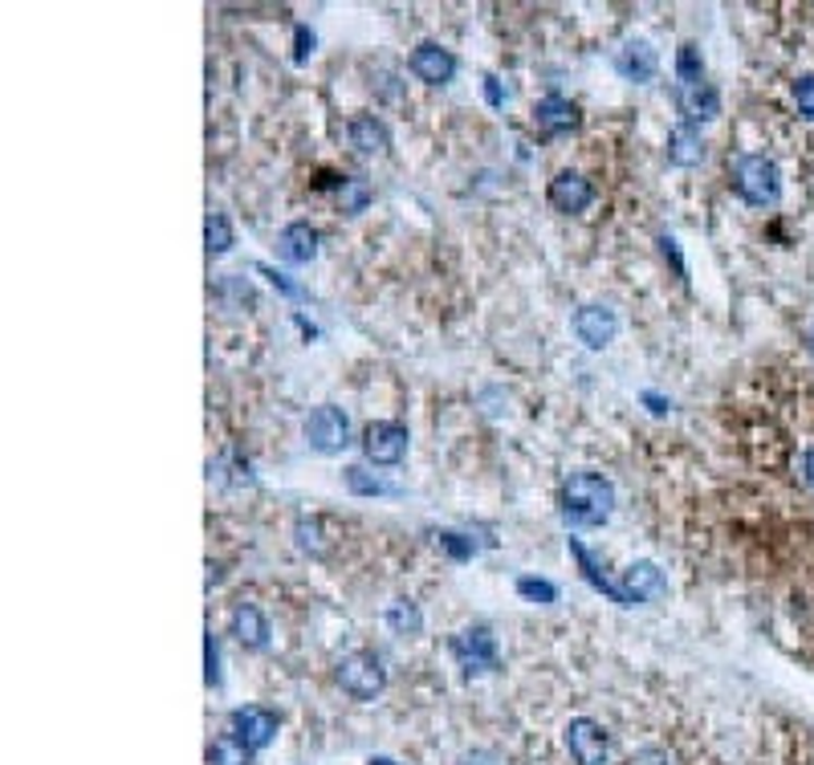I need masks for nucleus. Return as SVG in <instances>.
<instances>
[{"label": "nucleus", "mask_w": 814, "mask_h": 765, "mask_svg": "<svg viewBox=\"0 0 814 765\" xmlns=\"http://www.w3.org/2000/svg\"><path fill=\"white\" fill-rule=\"evenodd\" d=\"M518 595L530 598V603H542V607H550V603H558V586L546 579H518Z\"/></svg>", "instance_id": "30"}, {"label": "nucleus", "mask_w": 814, "mask_h": 765, "mask_svg": "<svg viewBox=\"0 0 814 765\" xmlns=\"http://www.w3.org/2000/svg\"><path fill=\"white\" fill-rule=\"evenodd\" d=\"M644 399H647V403H652V412H656V415H664V412H668V408H672V403H668V399L652 396V391H644Z\"/></svg>", "instance_id": "39"}, {"label": "nucleus", "mask_w": 814, "mask_h": 765, "mask_svg": "<svg viewBox=\"0 0 814 765\" xmlns=\"http://www.w3.org/2000/svg\"><path fill=\"white\" fill-rule=\"evenodd\" d=\"M570 554L579 558V567H583V579L591 582V586H595L599 595H607V598H611V603H619V607H631V603H628V595H623V586H615V582L607 579V574H603V570H599V562L591 558V550H586V546H583V542H579V537H570Z\"/></svg>", "instance_id": "20"}, {"label": "nucleus", "mask_w": 814, "mask_h": 765, "mask_svg": "<svg viewBox=\"0 0 814 765\" xmlns=\"http://www.w3.org/2000/svg\"><path fill=\"white\" fill-rule=\"evenodd\" d=\"M363 457L370 460V464H400L403 457H408V428L403 424H396V420H375V424H367V432H363Z\"/></svg>", "instance_id": "6"}, {"label": "nucleus", "mask_w": 814, "mask_h": 765, "mask_svg": "<svg viewBox=\"0 0 814 765\" xmlns=\"http://www.w3.org/2000/svg\"><path fill=\"white\" fill-rule=\"evenodd\" d=\"M546 199H550V208H558V212H586L591 208V199H595V187H591V180H583L579 171H558L550 180V187H546Z\"/></svg>", "instance_id": "10"}, {"label": "nucleus", "mask_w": 814, "mask_h": 765, "mask_svg": "<svg viewBox=\"0 0 814 765\" xmlns=\"http://www.w3.org/2000/svg\"><path fill=\"white\" fill-rule=\"evenodd\" d=\"M232 733L245 741L248 750H265V745H274L277 737V713H269V708H262V704H245V708H236L229 717Z\"/></svg>", "instance_id": "8"}, {"label": "nucleus", "mask_w": 814, "mask_h": 765, "mask_svg": "<svg viewBox=\"0 0 814 765\" xmlns=\"http://www.w3.org/2000/svg\"><path fill=\"white\" fill-rule=\"evenodd\" d=\"M660 248H664V257H668L672 265H677V274H680V277L689 274V269H684V260H680V248H677V241H672V236H660Z\"/></svg>", "instance_id": "36"}, {"label": "nucleus", "mask_w": 814, "mask_h": 765, "mask_svg": "<svg viewBox=\"0 0 814 765\" xmlns=\"http://www.w3.org/2000/svg\"><path fill=\"white\" fill-rule=\"evenodd\" d=\"M204 664H208V672H204V680H208V684L216 689V684H220V643H216L212 631L204 635Z\"/></svg>", "instance_id": "33"}, {"label": "nucleus", "mask_w": 814, "mask_h": 765, "mask_svg": "<svg viewBox=\"0 0 814 765\" xmlns=\"http://www.w3.org/2000/svg\"><path fill=\"white\" fill-rule=\"evenodd\" d=\"M628 765H677V762H672V753H668V750H656V745H647V750L635 753Z\"/></svg>", "instance_id": "35"}, {"label": "nucleus", "mask_w": 814, "mask_h": 765, "mask_svg": "<svg viewBox=\"0 0 814 765\" xmlns=\"http://www.w3.org/2000/svg\"><path fill=\"white\" fill-rule=\"evenodd\" d=\"M729 175H733V192L745 204H753V208H769V204H778V196H782V175H778V163L769 155L757 151L738 155Z\"/></svg>", "instance_id": "2"}, {"label": "nucleus", "mask_w": 814, "mask_h": 765, "mask_svg": "<svg viewBox=\"0 0 814 765\" xmlns=\"http://www.w3.org/2000/svg\"><path fill=\"white\" fill-rule=\"evenodd\" d=\"M314 53V33H309V25H297L293 29V62L302 65Z\"/></svg>", "instance_id": "34"}, {"label": "nucleus", "mask_w": 814, "mask_h": 765, "mask_svg": "<svg viewBox=\"0 0 814 765\" xmlns=\"http://www.w3.org/2000/svg\"><path fill=\"white\" fill-rule=\"evenodd\" d=\"M705 159V138H701V126L677 123L668 131V163L677 168H696Z\"/></svg>", "instance_id": "17"}, {"label": "nucleus", "mask_w": 814, "mask_h": 765, "mask_svg": "<svg viewBox=\"0 0 814 765\" xmlns=\"http://www.w3.org/2000/svg\"><path fill=\"white\" fill-rule=\"evenodd\" d=\"M347 138H351V147L359 155H379V151H387L391 131H387L375 114H354L351 126H347Z\"/></svg>", "instance_id": "19"}, {"label": "nucleus", "mask_w": 814, "mask_h": 765, "mask_svg": "<svg viewBox=\"0 0 814 765\" xmlns=\"http://www.w3.org/2000/svg\"><path fill=\"white\" fill-rule=\"evenodd\" d=\"M257 274H265V277H269V286H274V290H281V293H285V298H293V302H306V290H302L297 281H290V277H285V274H277L274 265H257Z\"/></svg>", "instance_id": "31"}, {"label": "nucleus", "mask_w": 814, "mask_h": 765, "mask_svg": "<svg viewBox=\"0 0 814 765\" xmlns=\"http://www.w3.org/2000/svg\"><path fill=\"white\" fill-rule=\"evenodd\" d=\"M232 635H236L241 647H248V652H265V647H269V623H265L262 607L241 603V607L232 611Z\"/></svg>", "instance_id": "18"}, {"label": "nucleus", "mask_w": 814, "mask_h": 765, "mask_svg": "<svg viewBox=\"0 0 814 765\" xmlns=\"http://www.w3.org/2000/svg\"><path fill=\"white\" fill-rule=\"evenodd\" d=\"M216 298H220L224 306H253V302H257V293H253V286H248L245 277H224V281H216Z\"/></svg>", "instance_id": "27"}, {"label": "nucleus", "mask_w": 814, "mask_h": 765, "mask_svg": "<svg viewBox=\"0 0 814 765\" xmlns=\"http://www.w3.org/2000/svg\"><path fill=\"white\" fill-rule=\"evenodd\" d=\"M204 241H208V253H229L232 248V224H229V216H220L212 212L208 216V224H204Z\"/></svg>", "instance_id": "28"}, {"label": "nucleus", "mask_w": 814, "mask_h": 765, "mask_svg": "<svg viewBox=\"0 0 814 765\" xmlns=\"http://www.w3.org/2000/svg\"><path fill=\"white\" fill-rule=\"evenodd\" d=\"M806 342H811V354H814V330H811V338H806Z\"/></svg>", "instance_id": "42"}, {"label": "nucleus", "mask_w": 814, "mask_h": 765, "mask_svg": "<svg viewBox=\"0 0 814 765\" xmlns=\"http://www.w3.org/2000/svg\"><path fill=\"white\" fill-rule=\"evenodd\" d=\"M293 537H297V550L309 554V558H323V554H326L323 518H297V525H293Z\"/></svg>", "instance_id": "26"}, {"label": "nucleus", "mask_w": 814, "mask_h": 765, "mask_svg": "<svg viewBox=\"0 0 814 765\" xmlns=\"http://www.w3.org/2000/svg\"><path fill=\"white\" fill-rule=\"evenodd\" d=\"M567 750L574 765H607V729L591 717H574L567 725Z\"/></svg>", "instance_id": "7"}, {"label": "nucleus", "mask_w": 814, "mask_h": 765, "mask_svg": "<svg viewBox=\"0 0 814 765\" xmlns=\"http://www.w3.org/2000/svg\"><path fill=\"white\" fill-rule=\"evenodd\" d=\"M802 481L814 489V448H806V457H802Z\"/></svg>", "instance_id": "38"}, {"label": "nucleus", "mask_w": 814, "mask_h": 765, "mask_svg": "<svg viewBox=\"0 0 814 765\" xmlns=\"http://www.w3.org/2000/svg\"><path fill=\"white\" fill-rule=\"evenodd\" d=\"M615 330H619V318H615V309H607V306H583L574 314V335H579V342L591 347V351H603L615 338Z\"/></svg>", "instance_id": "13"}, {"label": "nucleus", "mask_w": 814, "mask_h": 765, "mask_svg": "<svg viewBox=\"0 0 814 765\" xmlns=\"http://www.w3.org/2000/svg\"><path fill=\"white\" fill-rule=\"evenodd\" d=\"M677 77L680 86H701L705 82V58H701V46L696 41H684L677 49Z\"/></svg>", "instance_id": "24"}, {"label": "nucleus", "mask_w": 814, "mask_h": 765, "mask_svg": "<svg viewBox=\"0 0 814 765\" xmlns=\"http://www.w3.org/2000/svg\"><path fill=\"white\" fill-rule=\"evenodd\" d=\"M339 689L347 692L351 701H375V696L387 689L384 659L370 656V652H351V656H342Z\"/></svg>", "instance_id": "3"}, {"label": "nucleus", "mask_w": 814, "mask_h": 765, "mask_svg": "<svg viewBox=\"0 0 814 765\" xmlns=\"http://www.w3.org/2000/svg\"><path fill=\"white\" fill-rule=\"evenodd\" d=\"M253 753H257V750H248L236 733H224V737H216V741H212L208 762H212V765H253Z\"/></svg>", "instance_id": "22"}, {"label": "nucleus", "mask_w": 814, "mask_h": 765, "mask_svg": "<svg viewBox=\"0 0 814 765\" xmlns=\"http://www.w3.org/2000/svg\"><path fill=\"white\" fill-rule=\"evenodd\" d=\"M579 123H583V114H579V107H574L570 98H562V94H546L538 102V110H534V126H538L546 138L570 135V131H579Z\"/></svg>", "instance_id": "11"}, {"label": "nucleus", "mask_w": 814, "mask_h": 765, "mask_svg": "<svg viewBox=\"0 0 814 765\" xmlns=\"http://www.w3.org/2000/svg\"><path fill=\"white\" fill-rule=\"evenodd\" d=\"M677 107L680 114H684V123H708V119H717L721 114V94L713 90L708 82H701V86H677Z\"/></svg>", "instance_id": "15"}, {"label": "nucleus", "mask_w": 814, "mask_h": 765, "mask_svg": "<svg viewBox=\"0 0 814 765\" xmlns=\"http://www.w3.org/2000/svg\"><path fill=\"white\" fill-rule=\"evenodd\" d=\"M387 628L396 631V635H420L424 631V615H420V607H415L412 598H396L387 607Z\"/></svg>", "instance_id": "23"}, {"label": "nucleus", "mask_w": 814, "mask_h": 765, "mask_svg": "<svg viewBox=\"0 0 814 765\" xmlns=\"http://www.w3.org/2000/svg\"><path fill=\"white\" fill-rule=\"evenodd\" d=\"M212 582H220V562H208V586Z\"/></svg>", "instance_id": "40"}, {"label": "nucleus", "mask_w": 814, "mask_h": 765, "mask_svg": "<svg viewBox=\"0 0 814 765\" xmlns=\"http://www.w3.org/2000/svg\"><path fill=\"white\" fill-rule=\"evenodd\" d=\"M485 102H489V107H501V102H506V94H501V82H497V77H485Z\"/></svg>", "instance_id": "37"}, {"label": "nucleus", "mask_w": 814, "mask_h": 765, "mask_svg": "<svg viewBox=\"0 0 814 765\" xmlns=\"http://www.w3.org/2000/svg\"><path fill=\"white\" fill-rule=\"evenodd\" d=\"M615 70H619V77H628V82H652L660 62H656V49L647 46V41H628V46L615 53Z\"/></svg>", "instance_id": "16"}, {"label": "nucleus", "mask_w": 814, "mask_h": 765, "mask_svg": "<svg viewBox=\"0 0 814 765\" xmlns=\"http://www.w3.org/2000/svg\"><path fill=\"white\" fill-rule=\"evenodd\" d=\"M277 257L290 260V265H309V260L318 257V229L306 224V220L285 224L281 236H277Z\"/></svg>", "instance_id": "14"}, {"label": "nucleus", "mask_w": 814, "mask_h": 765, "mask_svg": "<svg viewBox=\"0 0 814 765\" xmlns=\"http://www.w3.org/2000/svg\"><path fill=\"white\" fill-rule=\"evenodd\" d=\"M794 102H799V114L814 123V74H802L794 82Z\"/></svg>", "instance_id": "32"}, {"label": "nucleus", "mask_w": 814, "mask_h": 765, "mask_svg": "<svg viewBox=\"0 0 814 765\" xmlns=\"http://www.w3.org/2000/svg\"><path fill=\"white\" fill-rule=\"evenodd\" d=\"M452 656L469 676H485L501 668V656H497V640H493L489 628H464L452 635Z\"/></svg>", "instance_id": "5"}, {"label": "nucleus", "mask_w": 814, "mask_h": 765, "mask_svg": "<svg viewBox=\"0 0 814 765\" xmlns=\"http://www.w3.org/2000/svg\"><path fill=\"white\" fill-rule=\"evenodd\" d=\"M432 542L440 546V550L448 554V558H457V562H469L476 554V542L473 537H464V534H452V530H436L432 534Z\"/></svg>", "instance_id": "29"}, {"label": "nucleus", "mask_w": 814, "mask_h": 765, "mask_svg": "<svg viewBox=\"0 0 814 765\" xmlns=\"http://www.w3.org/2000/svg\"><path fill=\"white\" fill-rule=\"evenodd\" d=\"M615 509V485L603 473H574L558 493V513L570 530L603 525Z\"/></svg>", "instance_id": "1"}, {"label": "nucleus", "mask_w": 814, "mask_h": 765, "mask_svg": "<svg viewBox=\"0 0 814 765\" xmlns=\"http://www.w3.org/2000/svg\"><path fill=\"white\" fill-rule=\"evenodd\" d=\"M408 70H412V77L428 82V86H445L457 74V58L445 46H436V41H420L412 49V58H408Z\"/></svg>", "instance_id": "9"}, {"label": "nucleus", "mask_w": 814, "mask_h": 765, "mask_svg": "<svg viewBox=\"0 0 814 765\" xmlns=\"http://www.w3.org/2000/svg\"><path fill=\"white\" fill-rule=\"evenodd\" d=\"M367 765H396V762H391V757H370Z\"/></svg>", "instance_id": "41"}, {"label": "nucleus", "mask_w": 814, "mask_h": 765, "mask_svg": "<svg viewBox=\"0 0 814 765\" xmlns=\"http://www.w3.org/2000/svg\"><path fill=\"white\" fill-rule=\"evenodd\" d=\"M306 445L318 457H339L342 448L351 445V420H347V412L335 408V403L314 408L306 420Z\"/></svg>", "instance_id": "4"}, {"label": "nucleus", "mask_w": 814, "mask_h": 765, "mask_svg": "<svg viewBox=\"0 0 814 765\" xmlns=\"http://www.w3.org/2000/svg\"><path fill=\"white\" fill-rule=\"evenodd\" d=\"M342 481H347V489L359 493V497H384V493H396V485H387V481H379V476H370L363 464L342 469Z\"/></svg>", "instance_id": "25"}, {"label": "nucleus", "mask_w": 814, "mask_h": 765, "mask_svg": "<svg viewBox=\"0 0 814 765\" xmlns=\"http://www.w3.org/2000/svg\"><path fill=\"white\" fill-rule=\"evenodd\" d=\"M335 199H339V208H342L347 216L367 212V204H370V184L363 180V175H342L339 187H335Z\"/></svg>", "instance_id": "21"}, {"label": "nucleus", "mask_w": 814, "mask_h": 765, "mask_svg": "<svg viewBox=\"0 0 814 765\" xmlns=\"http://www.w3.org/2000/svg\"><path fill=\"white\" fill-rule=\"evenodd\" d=\"M623 595H628V603L635 607V603H660L664 595H668V579H664V570L656 567V562H631L628 570H623Z\"/></svg>", "instance_id": "12"}]
</instances>
